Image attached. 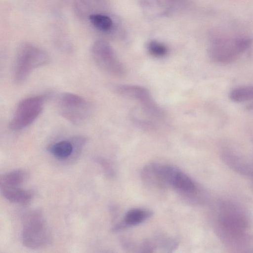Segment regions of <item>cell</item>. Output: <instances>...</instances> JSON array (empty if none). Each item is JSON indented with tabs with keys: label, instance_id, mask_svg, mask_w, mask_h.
<instances>
[{
	"label": "cell",
	"instance_id": "6da1fadb",
	"mask_svg": "<svg viewBox=\"0 0 253 253\" xmlns=\"http://www.w3.org/2000/svg\"><path fill=\"white\" fill-rule=\"evenodd\" d=\"M253 43V38L247 36L217 38L210 46V57L216 64H229L247 51Z\"/></svg>",
	"mask_w": 253,
	"mask_h": 253
},
{
	"label": "cell",
	"instance_id": "7a4b0ae2",
	"mask_svg": "<svg viewBox=\"0 0 253 253\" xmlns=\"http://www.w3.org/2000/svg\"><path fill=\"white\" fill-rule=\"evenodd\" d=\"M23 219L21 239L25 247L38 249L50 244L51 233L41 211L28 212Z\"/></svg>",
	"mask_w": 253,
	"mask_h": 253
},
{
	"label": "cell",
	"instance_id": "3957f363",
	"mask_svg": "<svg viewBox=\"0 0 253 253\" xmlns=\"http://www.w3.org/2000/svg\"><path fill=\"white\" fill-rule=\"evenodd\" d=\"M49 58L41 49L29 44L19 50L13 71V81L16 84L23 83L35 69L46 65Z\"/></svg>",
	"mask_w": 253,
	"mask_h": 253
},
{
	"label": "cell",
	"instance_id": "277c9868",
	"mask_svg": "<svg viewBox=\"0 0 253 253\" xmlns=\"http://www.w3.org/2000/svg\"><path fill=\"white\" fill-rule=\"evenodd\" d=\"M57 109L60 115L74 125L86 121L92 113V106L85 98L78 94L63 92L58 97Z\"/></svg>",
	"mask_w": 253,
	"mask_h": 253
},
{
	"label": "cell",
	"instance_id": "5b68a950",
	"mask_svg": "<svg viewBox=\"0 0 253 253\" xmlns=\"http://www.w3.org/2000/svg\"><path fill=\"white\" fill-rule=\"evenodd\" d=\"M45 99L44 96L35 95L22 100L9 122V128L19 130L32 124L42 112Z\"/></svg>",
	"mask_w": 253,
	"mask_h": 253
},
{
	"label": "cell",
	"instance_id": "8992f818",
	"mask_svg": "<svg viewBox=\"0 0 253 253\" xmlns=\"http://www.w3.org/2000/svg\"><path fill=\"white\" fill-rule=\"evenodd\" d=\"M114 89L119 95L137 101L143 111L150 117L158 119L163 116L162 109L145 87L139 85L124 84L115 86Z\"/></svg>",
	"mask_w": 253,
	"mask_h": 253
},
{
	"label": "cell",
	"instance_id": "52a82bcc",
	"mask_svg": "<svg viewBox=\"0 0 253 253\" xmlns=\"http://www.w3.org/2000/svg\"><path fill=\"white\" fill-rule=\"evenodd\" d=\"M91 52L95 64L102 72L115 77H121L125 75L126 70L124 65L106 42L102 41L95 42Z\"/></svg>",
	"mask_w": 253,
	"mask_h": 253
},
{
	"label": "cell",
	"instance_id": "ba28073f",
	"mask_svg": "<svg viewBox=\"0 0 253 253\" xmlns=\"http://www.w3.org/2000/svg\"><path fill=\"white\" fill-rule=\"evenodd\" d=\"M162 173L167 186H171L184 193H191L195 191L196 186L193 180L177 167L162 165Z\"/></svg>",
	"mask_w": 253,
	"mask_h": 253
},
{
	"label": "cell",
	"instance_id": "9c48e42d",
	"mask_svg": "<svg viewBox=\"0 0 253 253\" xmlns=\"http://www.w3.org/2000/svg\"><path fill=\"white\" fill-rule=\"evenodd\" d=\"M86 139L83 136H75L69 140H63L51 145L49 152L55 157L64 159L70 157L75 149H81L84 144Z\"/></svg>",
	"mask_w": 253,
	"mask_h": 253
},
{
	"label": "cell",
	"instance_id": "30bf717a",
	"mask_svg": "<svg viewBox=\"0 0 253 253\" xmlns=\"http://www.w3.org/2000/svg\"><path fill=\"white\" fill-rule=\"evenodd\" d=\"M152 214V211L146 209L135 208L130 210L126 213L123 219L113 227L112 230L117 232L138 225L151 217Z\"/></svg>",
	"mask_w": 253,
	"mask_h": 253
},
{
	"label": "cell",
	"instance_id": "8fae6325",
	"mask_svg": "<svg viewBox=\"0 0 253 253\" xmlns=\"http://www.w3.org/2000/svg\"><path fill=\"white\" fill-rule=\"evenodd\" d=\"M162 166L155 163L145 166L141 171L143 180L150 185L161 188L166 186L162 174Z\"/></svg>",
	"mask_w": 253,
	"mask_h": 253
},
{
	"label": "cell",
	"instance_id": "7c38bea8",
	"mask_svg": "<svg viewBox=\"0 0 253 253\" xmlns=\"http://www.w3.org/2000/svg\"><path fill=\"white\" fill-rule=\"evenodd\" d=\"M3 196L10 202L22 205L28 204L32 198V194L20 187H0Z\"/></svg>",
	"mask_w": 253,
	"mask_h": 253
},
{
	"label": "cell",
	"instance_id": "4fadbf2b",
	"mask_svg": "<svg viewBox=\"0 0 253 253\" xmlns=\"http://www.w3.org/2000/svg\"><path fill=\"white\" fill-rule=\"evenodd\" d=\"M28 173L23 169H15L4 174L0 178V187H20L27 179Z\"/></svg>",
	"mask_w": 253,
	"mask_h": 253
},
{
	"label": "cell",
	"instance_id": "5bb4252c",
	"mask_svg": "<svg viewBox=\"0 0 253 253\" xmlns=\"http://www.w3.org/2000/svg\"><path fill=\"white\" fill-rule=\"evenodd\" d=\"M230 99L235 102H243L253 100V85L234 88L229 93Z\"/></svg>",
	"mask_w": 253,
	"mask_h": 253
},
{
	"label": "cell",
	"instance_id": "9a60e30c",
	"mask_svg": "<svg viewBox=\"0 0 253 253\" xmlns=\"http://www.w3.org/2000/svg\"><path fill=\"white\" fill-rule=\"evenodd\" d=\"M89 20L94 27L101 31H108L112 26L111 19L106 15L92 14L89 16Z\"/></svg>",
	"mask_w": 253,
	"mask_h": 253
},
{
	"label": "cell",
	"instance_id": "2e32d148",
	"mask_svg": "<svg viewBox=\"0 0 253 253\" xmlns=\"http://www.w3.org/2000/svg\"><path fill=\"white\" fill-rule=\"evenodd\" d=\"M148 49L152 55L157 57L165 56L168 51L165 45L157 42H150L148 45Z\"/></svg>",
	"mask_w": 253,
	"mask_h": 253
},
{
	"label": "cell",
	"instance_id": "e0dca14e",
	"mask_svg": "<svg viewBox=\"0 0 253 253\" xmlns=\"http://www.w3.org/2000/svg\"><path fill=\"white\" fill-rule=\"evenodd\" d=\"M246 108L249 110H253V102L248 105V106L246 107Z\"/></svg>",
	"mask_w": 253,
	"mask_h": 253
}]
</instances>
